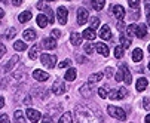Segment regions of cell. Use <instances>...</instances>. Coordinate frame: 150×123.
<instances>
[{
    "label": "cell",
    "instance_id": "1",
    "mask_svg": "<svg viewBox=\"0 0 150 123\" xmlns=\"http://www.w3.org/2000/svg\"><path fill=\"white\" fill-rule=\"evenodd\" d=\"M74 113L79 123H103V116L88 105H77Z\"/></svg>",
    "mask_w": 150,
    "mask_h": 123
},
{
    "label": "cell",
    "instance_id": "2",
    "mask_svg": "<svg viewBox=\"0 0 150 123\" xmlns=\"http://www.w3.org/2000/svg\"><path fill=\"white\" fill-rule=\"evenodd\" d=\"M107 111H109V114L117 120H125L126 119V113L120 108V107H115V105H109L107 107Z\"/></svg>",
    "mask_w": 150,
    "mask_h": 123
},
{
    "label": "cell",
    "instance_id": "3",
    "mask_svg": "<svg viewBox=\"0 0 150 123\" xmlns=\"http://www.w3.org/2000/svg\"><path fill=\"white\" fill-rule=\"evenodd\" d=\"M42 64L48 68H54L57 64V56L55 55H49V53H43L42 55Z\"/></svg>",
    "mask_w": 150,
    "mask_h": 123
},
{
    "label": "cell",
    "instance_id": "4",
    "mask_svg": "<svg viewBox=\"0 0 150 123\" xmlns=\"http://www.w3.org/2000/svg\"><path fill=\"white\" fill-rule=\"evenodd\" d=\"M66 91H67V86H66V83H64L62 80H55V82H54L52 92H54L55 95H62V93H66Z\"/></svg>",
    "mask_w": 150,
    "mask_h": 123
},
{
    "label": "cell",
    "instance_id": "5",
    "mask_svg": "<svg viewBox=\"0 0 150 123\" xmlns=\"http://www.w3.org/2000/svg\"><path fill=\"white\" fill-rule=\"evenodd\" d=\"M89 19V13L85 8H79L77 9V24L79 25H85Z\"/></svg>",
    "mask_w": 150,
    "mask_h": 123
},
{
    "label": "cell",
    "instance_id": "6",
    "mask_svg": "<svg viewBox=\"0 0 150 123\" xmlns=\"http://www.w3.org/2000/svg\"><path fill=\"white\" fill-rule=\"evenodd\" d=\"M25 116L28 117V120H30L31 123H37V122L40 120V117H42L40 111H37V110H34V108H30V107L25 110Z\"/></svg>",
    "mask_w": 150,
    "mask_h": 123
},
{
    "label": "cell",
    "instance_id": "7",
    "mask_svg": "<svg viewBox=\"0 0 150 123\" xmlns=\"http://www.w3.org/2000/svg\"><path fill=\"white\" fill-rule=\"evenodd\" d=\"M126 95H128L126 88H119V89L112 91V92H110V95H109V98H110V99H123Z\"/></svg>",
    "mask_w": 150,
    "mask_h": 123
},
{
    "label": "cell",
    "instance_id": "8",
    "mask_svg": "<svg viewBox=\"0 0 150 123\" xmlns=\"http://www.w3.org/2000/svg\"><path fill=\"white\" fill-rule=\"evenodd\" d=\"M119 71L122 73V77H123L125 85H129L131 82H132V77H131V73H129V70H128V67H126L125 64H120V65H119Z\"/></svg>",
    "mask_w": 150,
    "mask_h": 123
},
{
    "label": "cell",
    "instance_id": "9",
    "mask_svg": "<svg viewBox=\"0 0 150 123\" xmlns=\"http://www.w3.org/2000/svg\"><path fill=\"white\" fill-rule=\"evenodd\" d=\"M57 16H58V21H59V24H66L67 22V16H69V11L64 8V6H59L58 8V11H57Z\"/></svg>",
    "mask_w": 150,
    "mask_h": 123
},
{
    "label": "cell",
    "instance_id": "10",
    "mask_svg": "<svg viewBox=\"0 0 150 123\" xmlns=\"http://www.w3.org/2000/svg\"><path fill=\"white\" fill-rule=\"evenodd\" d=\"M112 13H113V16H116V19H119V21H122L125 18V9L120 5H115L112 8Z\"/></svg>",
    "mask_w": 150,
    "mask_h": 123
},
{
    "label": "cell",
    "instance_id": "11",
    "mask_svg": "<svg viewBox=\"0 0 150 123\" xmlns=\"http://www.w3.org/2000/svg\"><path fill=\"white\" fill-rule=\"evenodd\" d=\"M100 37L101 40H112V31L109 25H103L100 28Z\"/></svg>",
    "mask_w": 150,
    "mask_h": 123
},
{
    "label": "cell",
    "instance_id": "12",
    "mask_svg": "<svg viewBox=\"0 0 150 123\" xmlns=\"http://www.w3.org/2000/svg\"><path fill=\"white\" fill-rule=\"evenodd\" d=\"M33 77L39 82H46L49 79V74L46 71H42V70H34L33 71Z\"/></svg>",
    "mask_w": 150,
    "mask_h": 123
},
{
    "label": "cell",
    "instance_id": "13",
    "mask_svg": "<svg viewBox=\"0 0 150 123\" xmlns=\"http://www.w3.org/2000/svg\"><path fill=\"white\" fill-rule=\"evenodd\" d=\"M18 63H19V56H18V55H13V56L9 59V63L3 67V71H6V73H8V71H11V70H12Z\"/></svg>",
    "mask_w": 150,
    "mask_h": 123
},
{
    "label": "cell",
    "instance_id": "14",
    "mask_svg": "<svg viewBox=\"0 0 150 123\" xmlns=\"http://www.w3.org/2000/svg\"><path fill=\"white\" fill-rule=\"evenodd\" d=\"M37 25L39 27H42V28H45L48 24H49V19H48V16L45 15V13H40V15H37Z\"/></svg>",
    "mask_w": 150,
    "mask_h": 123
},
{
    "label": "cell",
    "instance_id": "15",
    "mask_svg": "<svg viewBox=\"0 0 150 123\" xmlns=\"http://www.w3.org/2000/svg\"><path fill=\"white\" fill-rule=\"evenodd\" d=\"M42 46L45 49H55L57 48V42L54 39H43L42 40Z\"/></svg>",
    "mask_w": 150,
    "mask_h": 123
},
{
    "label": "cell",
    "instance_id": "16",
    "mask_svg": "<svg viewBox=\"0 0 150 123\" xmlns=\"http://www.w3.org/2000/svg\"><path fill=\"white\" fill-rule=\"evenodd\" d=\"M95 49H97V52H98L100 55L109 56V48H107L104 43H97V45H95Z\"/></svg>",
    "mask_w": 150,
    "mask_h": 123
},
{
    "label": "cell",
    "instance_id": "17",
    "mask_svg": "<svg viewBox=\"0 0 150 123\" xmlns=\"http://www.w3.org/2000/svg\"><path fill=\"white\" fill-rule=\"evenodd\" d=\"M23 36H24V40H27V42H33V40H36V31L34 30H25L24 33H23Z\"/></svg>",
    "mask_w": 150,
    "mask_h": 123
},
{
    "label": "cell",
    "instance_id": "18",
    "mask_svg": "<svg viewBox=\"0 0 150 123\" xmlns=\"http://www.w3.org/2000/svg\"><path fill=\"white\" fill-rule=\"evenodd\" d=\"M70 42H71V45L79 46V45L82 43V36H80L79 33H71V36H70Z\"/></svg>",
    "mask_w": 150,
    "mask_h": 123
},
{
    "label": "cell",
    "instance_id": "19",
    "mask_svg": "<svg viewBox=\"0 0 150 123\" xmlns=\"http://www.w3.org/2000/svg\"><path fill=\"white\" fill-rule=\"evenodd\" d=\"M146 88H147V79L146 77H140L137 80V91L138 92H143Z\"/></svg>",
    "mask_w": 150,
    "mask_h": 123
},
{
    "label": "cell",
    "instance_id": "20",
    "mask_svg": "<svg viewBox=\"0 0 150 123\" xmlns=\"http://www.w3.org/2000/svg\"><path fill=\"white\" fill-rule=\"evenodd\" d=\"M76 76H77V70H76V68H70V70L66 73L64 79H66L67 82H73V80L76 79Z\"/></svg>",
    "mask_w": 150,
    "mask_h": 123
},
{
    "label": "cell",
    "instance_id": "21",
    "mask_svg": "<svg viewBox=\"0 0 150 123\" xmlns=\"http://www.w3.org/2000/svg\"><path fill=\"white\" fill-rule=\"evenodd\" d=\"M30 19H31V12L30 11H25V12H23V13L18 16V21L23 22V24L27 22V21H30Z\"/></svg>",
    "mask_w": 150,
    "mask_h": 123
},
{
    "label": "cell",
    "instance_id": "22",
    "mask_svg": "<svg viewBox=\"0 0 150 123\" xmlns=\"http://www.w3.org/2000/svg\"><path fill=\"white\" fill-rule=\"evenodd\" d=\"M80 93H82L85 98H89V96L92 95V91H91V86H89V83L83 85V86L80 88Z\"/></svg>",
    "mask_w": 150,
    "mask_h": 123
},
{
    "label": "cell",
    "instance_id": "23",
    "mask_svg": "<svg viewBox=\"0 0 150 123\" xmlns=\"http://www.w3.org/2000/svg\"><path fill=\"white\" fill-rule=\"evenodd\" d=\"M146 34H147V28H146V25H144V24H140L138 28H137V37H138V39H144Z\"/></svg>",
    "mask_w": 150,
    "mask_h": 123
},
{
    "label": "cell",
    "instance_id": "24",
    "mask_svg": "<svg viewBox=\"0 0 150 123\" xmlns=\"http://www.w3.org/2000/svg\"><path fill=\"white\" fill-rule=\"evenodd\" d=\"M91 5H92V8L95 11H101L104 8V5H105V0H92Z\"/></svg>",
    "mask_w": 150,
    "mask_h": 123
},
{
    "label": "cell",
    "instance_id": "25",
    "mask_svg": "<svg viewBox=\"0 0 150 123\" xmlns=\"http://www.w3.org/2000/svg\"><path fill=\"white\" fill-rule=\"evenodd\" d=\"M39 45H34L31 49H30V52H28V56H30V59H37V56H39Z\"/></svg>",
    "mask_w": 150,
    "mask_h": 123
},
{
    "label": "cell",
    "instance_id": "26",
    "mask_svg": "<svg viewBox=\"0 0 150 123\" xmlns=\"http://www.w3.org/2000/svg\"><path fill=\"white\" fill-rule=\"evenodd\" d=\"M132 59L135 61V63H140V61L143 59V51L141 49H134V52H132Z\"/></svg>",
    "mask_w": 150,
    "mask_h": 123
},
{
    "label": "cell",
    "instance_id": "27",
    "mask_svg": "<svg viewBox=\"0 0 150 123\" xmlns=\"http://www.w3.org/2000/svg\"><path fill=\"white\" fill-rule=\"evenodd\" d=\"M15 123H25V119H24V113L21 110H16L15 111Z\"/></svg>",
    "mask_w": 150,
    "mask_h": 123
},
{
    "label": "cell",
    "instance_id": "28",
    "mask_svg": "<svg viewBox=\"0 0 150 123\" xmlns=\"http://www.w3.org/2000/svg\"><path fill=\"white\" fill-rule=\"evenodd\" d=\"M83 37L91 42V40H94V39H95V31H94V30H91V28L85 30V31H83Z\"/></svg>",
    "mask_w": 150,
    "mask_h": 123
},
{
    "label": "cell",
    "instance_id": "29",
    "mask_svg": "<svg viewBox=\"0 0 150 123\" xmlns=\"http://www.w3.org/2000/svg\"><path fill=\"white\" fill-rule=\"evenodd\" d=\"M103 73H94V74H91L89 76V83H95V82H100L101 79H103Z\"/></svg>",
    "mask_w": 150,
    "mask_h": 123
},
{
    "label": "cell",
    "instance_id": "30",
    "mask_svg": "<svg viewBox=\"0 0 150 123\" xmlns=\"http://www.w3.org/2000/svg\"><path fill=\"white\" fill-rule=\"evenodd\" d=\"M13 48H15V51L21 52V51H25V49H27V45H25L24 42H21V40H18V42L13 43Z\"/></svg>",
    "mask_w": 150,
    "mask_h": 123
},
{
    "label": "cell",
    "instance_id": "31",
    "mask_svg": "<svg viewBox=\"0 0 150 123\" xmlns=\"http://www.w3.org/2000/svg\"><path fill=\"white\" fill-rule=\"evenodd\" d=\"M58 123H71V114L69 111H66V113L61 116V119H59Z\"/></svg>",
    "mask_w": 150,
    "mask_h": 123
},
{
    "label": "cell",
    "instance_id": "32",
    "mask_svg": "<svg viewBox=\"0 0 150 123\" xmlns=\"http://www.w3.org/2000/svg\"><path fill=\"white\" fill-rule=\"evenodd\" d=\"M97 28H100V18L98 16H92L91 18V30H97Z\"/></svg>",
    "mask_w": 150,
    "mask_h": 123
},
{
    "label": "cell",
    "instance_id": "33",
    "mask_svg": "<svg viewBox=\"0 0 150 123\" xmlns=\"http://www.w3.org/2000/svg\"><path fill=\"white\" fill-rule=\"evenodd\" d=\"M137 25L135 24H131L129 27L126 28V33H128V36H137Z\"/></svg>",
    "mask_w": 150,
    "mask_h": 123
},
{
    "label": "cell",
    "instance_id": "34",
    "mask_svg": "<svg viewBox=\"0 0 150 123\" xmlns=\"http://www.w3.org/2000/svg\"><path fill=\"white\" fill-rule=\"evenodd\" d=\"M120 43H122V48H129V45H131V40L122 34V36H120Z\"/></svg>",
    "mask_w": 150,
    "mask_h": 123
},
{
    "label": "cell",
    "instance_id": "35",
    "mask_svg": "<svg viewBox=\"0 0 150 123\" xmlns=\"http://www.w3.org/2000/svg\"><path fill=\"white\" fill-rule=\"evenodd\" d=\"M123 53H125V52H123V48H122V46H116V48H115V56H116V58H122Z\"/></svg>",
    "mask_w": 150,
    "mask_h": 123
},
{
    "label": "cell",
    "instance_id": "36",
    "mask_svg": "<svg viewBox=\"0 0 150 123\" xmlns=\"http://www.w3.org/2000/svg\"><path fill=\"white\" fill-rule=\"evenodd\" d=\"M70 65H71V61L70 59H64V61H61V63L58 64L59 68H66V67H70Z\"/></svg>",
    "mask_w": 150,
    "mask_h": 123
},
{
    "label": "cell",
    "instance_id": "37",
    "mask_svg": "<svg viewBox=\"0 0 150 123\" xmlns=\"http://www.w3.org/2000/svg\"><path fill=\"white\" fill-rule=\"evenodd\" d=\"M128 5H129L132 9L138 11V5H140V0H128Z\"/></svg>",
    "mask_w": 150,
    "mask_h": 123
},
{
    "label": "cell",
    "instance_id": "38",
    "mask_svg": "<svg viewBox=\"0 0 150 123\" xmlns=\"http://www.w3.org/2000/svg\"><path fill=\"white\" fill-rule=\"evenodd\" d=\"M15 34H16V28H9V31L6 33V36H5V37H6V40H9V39H12Z\"/></svg>",
    "mask_w": 150,
    "mask_h": 123
},
{
    "label": "cell",
    "instance_id": "39",
    "mask_svg": "<svg viewBox=\"0 0 150 123\" xmlns=\"http://www.w3.org/2000/svg\"><path fill=\"white\" fill-rule=\"evenodd\" d=\"M98 95L101 96V99H105L107 98V88H100L98 89Z\"/></svg>",
    "mask_w": 150,
    "mask_h": 123
},
{
    "label": "cell",
    "instance_id": "40",
    "mask_svg": "<svg viewBox=\"0 0 150 123\" xmlns=\"http://www.w3.org/2000/svg\"><path fill=\"white\" fill-rule=\"evenodd\" d=\"M45 11H46V16H48V19H49V22H54V12H52V9L46 8Z\"/></svg>",
    "mask_w": 150,
    "mask_h": 123
},
{
    "label": "cell",
    "instance_id": "41",
    "mask_svg": "<svg viewBox=\"0 0 150 123\" xmlns=\"http://www.w3.org/2000/svg\"><path fill=\"white\" fill-rule=\"evenodd\" d=\"M92 51H94V45L91 42H88L86 45H85V52H86V53H92Z\"/></svg>",
    "mask_w": 150,
    "mask_h": 123
},
{
    "label": "cell",
    "instance_id": "42",
    "mask_svg": "<svg viewBox=\"0 0 150 123\" xmlns=\"http://www.w3.org/2000/svg\"><path fill=\"white\" fill-rule=\"evenodd\" d=\"M143 105H144L146 110L150 111V101H149V98H144V99H143Z\"/></svg>",
    "mask_w": 150,
    "mask_h": 123
},
{
    "label": "cell",
    "instance_id": "43",
    "mask_svg": "<svg viewBox=\"0 0 150 123\" xmlns=\"http://www.w3.org/2000/svg\"><path fill=\"white\" fill-rule=\"evenodd\" d=\"M51 36H52L54 39H58V37L61 36V31H59V30H52V31H51Z\"/></svg>",
    "mask_w": 150,
    "mask_h": 123
},
{
    "label": "cell",
    "instance_id": "44",
    "mask_svg": "<svg viewBox=\"0 0 150 123\" xmlns=\"http://www.w3.org/2000/svg\"><path fill=\"white\" fill-rule=\"evenodd\" d=\"M0 122H2V123H11V122H9V117H8L6 114H2V116H0Z\"/></svg>",
    "mask_w": 150,
    "mask_h": 123
},
{
    "label": "cell",
    "instance_id": "45",
    "mask_svg": "<svg viewBox=\"0 0 150 123\" xmlns=\"http://www.w3.org/2000/svg\"><path fill=\"white\" fill-rule=\"evenodd\" d=\"M42 123H54V122H52V119H51L49 116H46V117L42 119Z\"/></svg>",
    "mask_w": 150,
    "mask_h": 123
},
{
    "label": "cell",
    "instance_id": "46",
    "mask_svg": "<svg viewBox=\"0 0 150 123\" xmlns=\"http://www.w3.org/2000/svg\"><path fill=\"white\" fill-rule=\"evenodd\" d=\"M105 74L109 76V77H113V70H112L110 67H107V68H105Z\"/></svg>",
    "mask_w": 150,
    "mask_h": 123
},
{
    "label": "cell",
    "instance_id": "47",
    "mask_svg": "<svg viewBox=\"0 0 150 123\" xmlns=\"http://www.w3.org/2000/svg\"><path fill=\"white\" fill-rule=\"evenodd\" d=\"M31 102H33V101H31V96H30V95H27V98L24 99V104H27V105H31Z\"/></svg>",
    "mask_w": 150,
    "mask_h": 123
},
{
    "label": "cell",
    "instance_id": "48",
    "mask_svg": "<svg viewBox=\"0 0 150 123\" xmlns=\"http://www.w3.org/2000/svg\"><path fill=\"white\" fill-rule=\"evenodd\" d=\"M12 5L13 6H21L23 5V0H12Z\"/></svg>",
    "mask_w": 150,
    "mask_h": 123
},
{
    "label": "cell",
    "instance_id": "49",
    "mask_svg": "<svg viewBox=\"0 0 150 123\" xmlns=\"http://www.w3.org/2000/svg\"><path fill=\"white\" fill-rule=\"evenodd\" d=\"M115 79H116L117 82H122V80H123V77H122V73H120V71H117V73H116V77H115Z\"/></svg>",
    "mask_w": 150,
    "mask_h": 123
},
{
    "label": "cell",
    "instance_id": "50",
    "mask_svg": "<svg viewBox=\"0 0 150 123\" xmlns=\"http://www.w3.org/2000/svg\"><path fill=\"white\" fill-rule=\"evenodd\" d=\"M146 3V12H150V0H144Z\"/></svg>",
    "mask_w": 150,
    "mask_h": 123
},
{
    "label": "cell",
    "instance_id": "51",
    "mask_svg": "<svg viewBox=\"0 0 150 123\" xmlns=\"http://www.w3.org/2000/svg\"><path fill=\"white\" fill-rule=\"evenodd\" d=\"M0 51H2V52H0V56H3V55H5V52H6L5 45H0Z\"/></svg>",
    "mask_w": 150,
    "mask_h": 123
},
{
    "label": "cell",
    "instance_id": "52",
    "mask_svg": "<svg viewBox=\"0 0 150 123\" xmlns=\"http://www.w3.org/2000/svg\"><path fill=\"white\" fill-rule=\"evenodd\" d=\"M3 105H5V98L0 96V107H3Z\"/></svg>",
    "mask_w": 150,
    "mask_h": 123
},
{
    "label": "cell",
    "instance_id": "53",
    "mask_svg": "<svg viewBox=\"0 0 150 123\" xmlns=\"http://www.w3.org/2000/svg\"><path fill=\"white\" fill-rule=\"evenodd\" d=\"M117 27H119V30H123V28H125V25H123L122 22H119V24H117Z\"/></svg>",
    "mask_w": 150,
    "mask_h": 123
},
{
    "label": "cell",
    "instance_id": "54",
    "mask_svg": "<svg viewBox=\"0 0 150 123\" xmlns=\"http://www.w3.org/2000/svg\"><path fill=\"white\" fill-rule=\"evenodd\" d=\"M144 120H146V123H150V114H147V116H146V119H144Z\"/></svg>",
    "mask_w": 150,
    "mask_h": 123
},
{
    "label": "cell",
    "instance_id": "55",
    "mask_svg": "<svg viewBox=\"0 0 150 123\" xmlns=\"http://www.w3.org/2000/svg\"><path fill=\"white\" fill-rule=\"evenodd\" d=\"M149 53H150V45H149Z\"/></svg>",
    "mask_w": 150,
    "mask_h": 123
},
{
    "label": "cell",
    "instance_id": "56",
    "mask_svg": "<svg viewBox=\"0 0 150 123\" xmlns=\"http://www.w3.org/2000/svg\"><path fill=\"white\" fill-rule=\"evenodd\" d=\"M48 2H55V0H48Z\"/></svg>",
    "mask_w": 150,
    "mask_h": 123
},
{
    "label": "cell",
    "instance_id": "57",
    "mask_svg": "<svg viewBox=\"0 0 150 123\" xmlns=\"http://www.w3.org/2000/svg\"><path fill=\"white\" fill-rule=\"evenodd\" d=\"M149 70H150V63H149Z\"/></svg>",
    "mask_w": 150,
    "mask_h": 123
},
{
    "label": "cell",
    "instance_id": "58",
    "mask_svg": "<svg viewBox=\"0 0 150 123\" xmlns=\"http://www.w3.org/2000/svg\"><path fill=\"white\" fill-rule=\"evenodd\" d=\"M2 2H3V3H5V2H6V0H2Z\"/></svg>",
    "mask_w": 150,
    "mask_h": 123
}]
</instances>
